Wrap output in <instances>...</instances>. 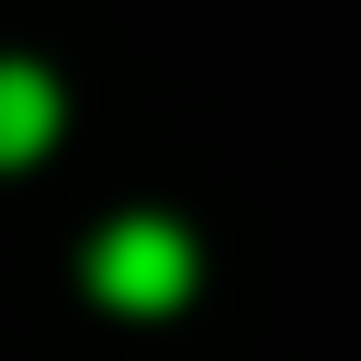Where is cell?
Here are the masks:
<instances>
[{"instance_id": "2", "label": "cell", "mask_w": 361, "mask_h": 361, "mask_svg": "<svg viewBox=\"0 0 361 361\" xmlns=\"http://www.w3.org/2000/svg\"><path fill=\"white\" fill-rule=\"evenodd\" d=\"M45 135H56V79H45L34 56H0V169L34 158Z\"/></svg>"}, {"instance_id": "1", "label": "cell", "mask_w": 361, "mask_h": 361, "mask_svg": "<svg viewBox=\"0 0 361 361\" xmlns=\"http://www.w3.org/2000/svg\"><path fill=\"white\" fill-rule=\"evenodd\" d=\"M90 282H102V305H124V316H169V305L192 293V237H180L169 214H124V226H102Z\"/></svg>"}]
</instances>
